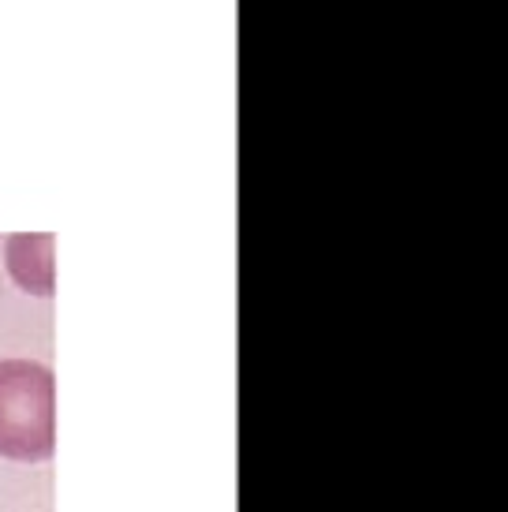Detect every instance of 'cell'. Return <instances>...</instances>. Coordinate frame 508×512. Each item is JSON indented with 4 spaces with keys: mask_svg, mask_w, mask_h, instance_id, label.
Instances as JSON below:
<instances>
[{
    "mask_svg": "<svg viewBox=\"0 0 508 512\" xmlns=\"http://www.w3.org/2000/svg\"><path fill=\"white\" fill-rule=\"evenodd\" d=\"M57 449V378L38 359H0V456L38 464Z\"/></svg>",
    "mask_w": 508,
    "mask_h": 512,
    "instance_id": "obj_1",
    "label": "cell"
}]
</instances>
